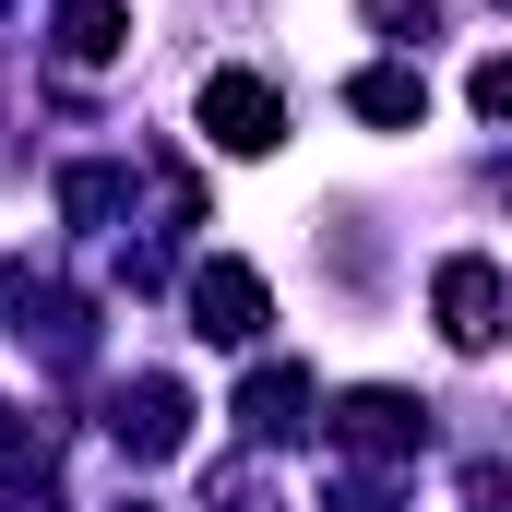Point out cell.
<instances>
[{
    "label": "cell",
    "instance_id": "5",
    "mask_svg": "<svg viewBox=\"0 0 512 512\" xmlns=\"http://www.w3.org/2000/svg\"><path fill=\"white\" fill-rule=\"evenodd\" d=\"M60 48L72 60H120V0H60Z\"/></svg>",
    "mask_w": 512,
    "mask_h": 512
},
{
    "label": "cell",
    "instance_id": "4",
    "mask_svg": "<svg viewBox=\"0 0 512 512\" xmlns=\"http://www.w3.org/2000/svg\"><path fill=\"white\" fill-rule=\"evenodd\" d=\"M346 108H358V120H382V131H405V120H429V84H417V72H358V84H346Z\"/></svg>",
    "mask_w": 512,
    "mask_h": 512
},
{
    "label": "cell",
    "instance_id": "6",
    "mask_svg": "<svg viewBox=\"0 0 512 512\" xmlns=\"http://www.w3.org/2000/svg\"><path fill=\"white\" fill-rule=\"evenodd\" d=\"M370 24H393V36H441V0H370Z\"/></svg>",
    "mask_w": 512,
    "mask_h": 512
},
{
    "label": "cell",
    "instance_id": "2",
    "mask_svg": "<svg viewBox=\"0 0 512 512\" xmlns=\"http://www.w3.org/2000/svg\"><path fill=\"white\" fill-rule=\"evenodd\" d=\"M441 334L477 358V346H501V274L465 251V262H441Z\"/></svg>",
    "mask_w": 512,
    "mask_h": 512
},
{
    "label": "cell",
    "instance_id": "3",
    "mask_svg": "<svg viewBox=\"0 0 512 512\" xmlns=\"http://www.w3.org/2000/svg\"><path fill=\"white\" fill-rule=\"evenodd\" d=\"M191 310H203V334H215V346H251V334H262V274L203 262V274H191Z\"/></svg>",
    "mask_w": 512,
    "mask_h": 512
},
{
    "label": "cell",
    "instance_id": "1",
    "mask_svg": "<svg viewBox=\"0 0 512 512\" xmlns=\"http://www.w3.org/2000/svg\"><path fill=\"white\" fill-rule=\"evenodd\" d=\"M203 131H215V143H227V155H274V84H262V72H215V84H203Z\"/></svg>",
    "mask_w": 512,
    "mask_h": 512
}]
</instances>
